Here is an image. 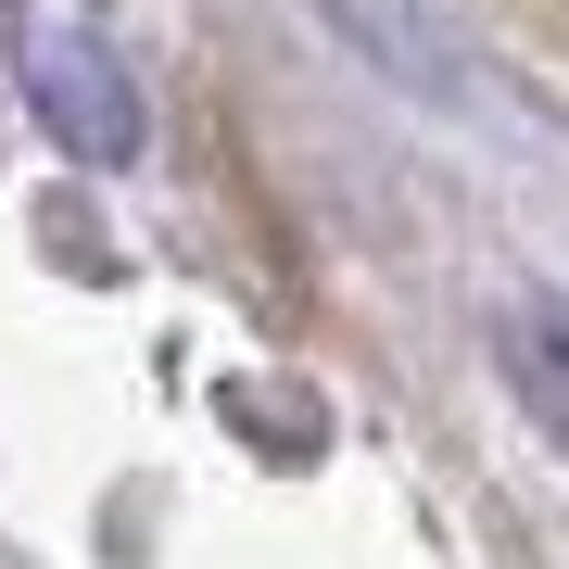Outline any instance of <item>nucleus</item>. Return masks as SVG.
<instances>
[{
  "mask_svg": "<svg viewBox=\"0 0 569 569\" xmlns=\"http://www.w3.org/2000/svg\"><path fill=\"white\" fill-rule=\"evenodd\" d=\"M493 367L519 380V406L569 443V305H519L507 329H493Z\"/></svg>",
  "mask_w": 569,
  "mask_h": 569,
  "instance_id": "nucleus-1",
  "label": "nucleus"
}]
</instances>
